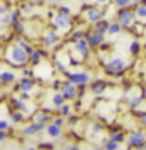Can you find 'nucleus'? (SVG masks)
<instances>
[{"label": "nucleus", "instance_id": "1", "mask_svg": "<svg viewBox=\"0 0 146 150\" xmlns=\"http://www.w3.org/2000/svg\"><path fill=\"white\" fill-rule=\"evenodd\" d=\"M5 59L9 60L11 64H14L17 67H22L29 62V55L26 52H22L19 47H9L7 48V54H5Z\"/></svg>", "mask_w": 146, "mask_h": 150}, {"label": "nucleus", "instance_id": "2", "mask_svg": "<svg viewBox=\"0 0 146 150\" xmlns=\"http://www.w3.org/2000/svg\"><path fill=\"white\" fill-rule=\"evenodd\" d=\"M117 23L122 26V28H132L136 24V14L134 11L126 7V9H119L117 11Z\"/></svg>", "mask_w": 146, "mask_h": 150}, {"label": "nucleus", "instance_id": "3", "mask_svg": "<svg viewBox=\"0 0 146 150\" xmlns=\"http://www.w3.org/2000/svg\"><path fill=\"white\" fill-rule=\"evenodd\" d=\"M67 81L74 85V86H84L91 81V74L86 71H76V73H69L67 76Z\"/></svg>", "mask_w": 146, "mask_h": 150}, {"label": "nucleus", "instance_id": "4", "mask_svg": "<svg viewBox=\"0 0 146 150\" xmlns=\"http://www.w3.org/2000/svg\"><path fill=\"white\" fill-rule=\"evenodd\" d=\"M127 143H129L131 149H143L146 145V133L143 129L132 131L131 135H129V138H127Z\"/></svg>", "mask_w": 146, "mask_h": 150}, {"label": "nucleus", "instance_id": "5", "mask_svg": "<svg viewBox=\"0 0 146 150\" xmlns=\"http://www.w3.org/2000/svg\"><path fill=\"white\" fill-rule=\"evenodd\" d=\"M34 88H36V83H34L33 78H21V81H19V85H17V90L21 91V97H22V98L28 97V95H31Z\"/></svg>", "mask_w": 146, "mask_h": 150}, {"label": "nucleus", "instance_id": "6", "mask_svg": "<svg viewBox=\"0 0 146 150\" xmlns=\"http://www.w3.org/2000/svg\"><path fill=\"white\" fill-rule=\"evenodd\" d=\"M105 66H107V69H108L110 73L119 74V73H122V71L126 69V60L122 59V57H112Z\"/></svg>", "mask_w": 146, "mask_h": 150}, {"label": "nucleus", "instance_id": "7", "mask_svg": "<svg viewBox=\"0 0 146 150\" xmlns=\"http://www.w3.org/2000/svg\"><path fill=\"white\" fill-rule=\"evenodd\" d=\"M60 93H62V97L65 98V100H74L76 97H77V86H74L71 85L69 81H65V83H62L60 85Z\"/></svg>", "mask_w": 146, "mask_h": 150}, {"label": "nucleus", "instance_id": "8", "mask_svg": "<svg viewBox=\"0 0 146 150\" xmlns=\"http://www.w3.org/2000/svg\"><path fill=\"white\" fill-rule=\"evenodd\" d=\"M91 47L88 45V42H86V38L84 40H79V42H76L74 43V52L76 54H79L81 55V59H88L89 57V54H91V50H89Z\"/></svg>", "mask_w": 146, "mask_h": 150}, {"label": "nucleus", "instance_id": "9", "mask_svg": "<svg viewBox=\"0 0 146 150\" xmlns=\"http://www.w3.org/2000/svg\"><path fill=\"white\" fill-rule=\"evenodd\" d=\"M43 129H46V124H41V122H31L28 126H24L22 128V133L26 136H33V135H38V133H41Z\"/></svg>", "mask_w": 146, "mask_h": 150}, {"label": "nucleus", "instance_id": "10", "mask_svg": "<svg viewBox=\"0 0 146 150\" xmlns=\"http://www.w3.org/2000/svg\"><path fill=\"white\" fill-rule=\"evenodd\" d=\"M102 17H103V11L98 9V7H95V5H91L86 11V21L93 23V24L98 23V21H102Z\"/></svg>", "mask_w": 146, "mask_h": 150}, {"label": "nucleus", "instance_id": "11", "mask_svg": "<svg viewBox=\"0 0 146 150\" xmlns=\"http://www.w3.org/2000/svg\"><path fill=\"white\" fill-rule=\"evenodd\" d=\"M86 42L89 47H100L105 42V35L102 33H96V31H91L86 35Z\"/></svg>", "mask_w": 146, "mask_h": 150}, {"label": "nucleus", "instance_id": "12", "mask_svg": "<svg viewBox=\"0 0 146 150\" xmlns=\"http://www.w3.org/2000/svg\"><path fill=\"white\" fill-rule=\"evenodd\" d=\"M53 26L60 31H65L69 26H71V19L67 16H62V14H57L53 16Z\"/></svg>", "mask_w": 146, "mask_h": 150}, {"label": "nucleus", "instance_id": "13", "mask_svg": "<svg viewBox=\"0 0 146 150\" xmlns=\"http://www.w3.org/2000/svg\"><path fill=\"white\" fill-rule=\"evenodd\" d=\"M15 81H17V74H15L14 71L4 69V71L0 73V83H4V85H12Z\"/></svg>", "mask_w": 146, "mask_h": 150}, {"label": "nucleus", "instance_id": "14", "mask_svg": "<svg viewBox=\"0 0 146 150\" xmlns=\"http://www.w3.org/2000/svg\"><path fill=\"white\" fill-rule=\"evenodd\" d=\"M12 105L17 109V112H22L24 116H26V114H31V109H29L28 104L22 100V97H21V98H19V97H14V98H12Z\"/></svg>", "mask_w": 146, "mask_h": 150}, {"label": "nucleus", "instance_id": "15", "mask_svg": "<svg viewBox=\"0 0 146 150\" xmlns=\"http://www.w3.org/2000/svg\"><path fill=\"white\" fill-rule=\"evenodd\" d=\"M58 42H60V36H58V33H55V31H46L43 35V43L46 47H53Z\"/></svg>", "mask_w": 146, "mask_h": 150}, {"label": "nucleus", "instance_id": "16", "mask_svg": "<svg viewBox=\"0 0 146 150\" xmlns=\"http://www.w3.org/2000/svg\"><path fill=\"white\" fill-rule=\"evenodd\" d=\"M105 91H107V83L103 79H96L91 83V93L93 95H102Z\"/></svg>", "mask_w": 146, "mask_h": 150}, {"label": "nucleus", "instance_id": "17", "mask_svg": "<svg viewBox=\"0 0 146 150\" xmlns=\"http://www.w3.org/2000/svg\"><path fill=\"white\" fill-rule=\"evenodd\" d=\"M46 135L50 136V138H53V140H57V138H60L62 136V128H58V126H55L53 122H50V124H46Z\"/></svg>", "mask_w": 146, "mask_h": 150}, {"label": "nucleus", "instance_id": "18", "mask_svg": "<svg viewBox=\"0 0 146 150\" xmlns=\"http://www.w3.org/2000/svg\"><path fill=\"white\" fill-rule=\"evenodd\" d=\"M110 28V21H107V19H102V21H98V23H95L93 24V31H96V33H102L107 36V31Z\"/></svg>", "mask_w": 146, "mask_h": 150}, {"label": "nucleus", "instance_id": "19", "mask_svg": "<svg viewBox=\"0 0 146 150\" xmlns=\"http://www.w3.org/2000/svg\"><path fill=\"white\" fill-rule=\"evenodd\" d=\"M15 47H19V48H21L22 52H26L28 55H31V54L34 52V48L29 45V43L26 42V40H24V38H17V40H15Z\"/></svg>", "mask_w": 146, "mask_h": 150}, {"label": "nucleus", "instance_id": "20", "mask_svg": "<svg viewBox=\"0 0 146 150\" xmlns=\"http://www.w3.org/2000/svg\"><path fill=\"white\" fill-rule=\"evenodd\" d=\"M33 117H34V119H33L34 122H41V124H45L48 119H52V117H50V112H48L46 109H43L41 112H34Z\"/></svg>", "mask_w": 146, "mask_h": 150}, {"label": "nucleus", "instance_id": "21", "mask_svg": "<svg viewBox=\"0 0 146 150\" xmlns=\"http://www.w3.org/2000/svg\"><path fill=\"white\" fill-rule=\"evenodd\" d=\"M50 100H52V105H53V107H57V109H60L62 105L65 104V98L62 97V93H60V91H53Z\"/></svg>", "mask_w": 146, "mask_h": 150}, {"label": "nucleus", "instance_id": "22", "mask_svg": "<svg viewBox=\"0 0 146 150\" xmlns=\"http://www.w3.org/2000/svg\"><path fill=\"white\" fill-rule=\"evenodd\" d=\"M120 31H122V26H120L117 21H114V23H110V28L107 31V36H108V38H115Z\"/></svg>", "mask_w": 146, "mask_h": 150}, {"label": "nucleus", "instance_id": "23", "mask_svg": "<svg viewBox=\"0 0 146 150\" xmlns=\"http://www.w3.org/2000/svg\"><path fill=\"white\" fill-rule=\"evenodd\" d=\"M134 14L138 21H146V2L145 4H139L136 9H134Z\"/></svg>", "mask_w": 146, "mask_h": 150}, {"label": "nucleus", "instance_id": "24", "mask_svg": "<svg viewBox=\"0 0 146 150\" xmlns=\"http://www.w3.org/2000/svg\"><path fill=\"white\" fill-rule=\"evenodd\" d=\"M41 57H43V52H41V50H34V52L29 55V64L38 66V64L41 62Z\"/></svg>", "mask_w": 146, "mask_h": 150}, {"label": "nucleus", "instance_id": "25", "mask_svg": "<svg viewBox=\"0 0 146 150\" xmlns=\"http://www.w3.org/2000/svg\"><path fill=\"white\" fill-rule=\"evenodd\" d=\"M119 149H120V145L115 143V142H112L110 138L103 142V150H119Z\"/></svg>", "mask_w": 146, "mask_h": 150}, {"label": "nucleus", "instance_id": "26", "mask_svg": "<svg viewBox=\"0 0 146 150\" xmlns=\"http://www.w3.org/2000/svg\"><path fill=\"white\" fill-rule=\"evenodd\" d=\"M139 50H141V43H139V42H136V40H134V42L129 43V54H131V55H138V54H139Z\"/></svg>", "mask_w": 146, "mask_h": 150}, {"label": "nucleus", "instance_id": "27", "mask_svg": "<svg viewBox=\"0 0 146 150\" xmlns=\"http://www.w3.org/2000/svg\"><path fill=\"white\" fill-rule=\"evenodd\" d=\"M84 38H86V31H84V30H76V31L72 33V38H71V40L76 43V42H79V40H84Z\"/></svg>", "mask_w": 146, "mask_h": 150}, {"label": "nucleus", "instance_id": "28", "mask_svg": "<svg viewBox=\"0 0 146 150\" xmlns=\"http://www.w3.org/2000/svg\"><path fill=\"white\" fill-rule=\"evenodd\" d=\"M12 24V21H11V14H5L0 17V28H7V26H11Z\"/></svg>", "mask_w": 146, "mask_h": 150}, {"label": "nucleus", "instance_id": "29", "mask_svg": "<svg viewBox=\"0 0 146 150\" xmlns=\"http://www.w3.org/2000/svg\"><path fill=\"white\" fill-rule=\"evenodd\" d=\"M141 104H143V97H134V98L129 100V107L131 109H138Z\"/></svg>", "mask_w": 146, "mask_h": 150}, {"label": "nucleus", "instance_id": "30", "mask_svg": "<svg viewBox=\"0 0 146 150\" xmlns=\"http://www.w3.org/2000/svg\"><path fill=\"white\" fill-rule=\"evenodd\" d=\"M11 119H12L14 124H19V122H22V121H24V114H22V112H12Z\"/></svg>", "mask_w": 146, "mask_h": 150}, {"label": "nucleus", "instance_id": "31", "mask_svg": "<svg viewBox=\"0 0 146 150\" xmlns=\"http://www.w3.org/2000/svg\"><path fill=\"white\" fill-rule=\"evenodd\" d=\"M110 140L120 145V143H122V142L126 140V136H124V133H117V131H115V133H112V136H110Z\"/></svg>", "mask_w": 146, "mask_h": 150}, {"label": "nucleus", "instance_id": "32", "mask_svg": "<svg viewBox=\"0 0 146 150\" xmlns=\"http://www.w3.org/2000/svg\"><path fill=\"white\" fill-rule=\"evenodd\" d=\"M71 110H72V105L64 104L62 107H60V116H62V117H65V116H69V114H71Z\"/></svg>", "mask_w": 146, "mask_h": 150}, {"label": "nucleus", "instance_id": "33", "mask_svg": "<svg viewBox=\"0 0 146 150\" xmlns=\"http://www.w3.org/2000/svg\"><path fill=\"white\" fill-rule=\"evenodd\" d=\"M19 14H21V9H14V11L11 12V21H12V24H17V23H19Z\"/></svg>", "mask_w": 146, "mask_h": 150}, {"label": "nucleus", "instance_id": "34", "mask_svg": "<svg viewBox=\"0 0 146 150\" xmlns=\"http://www.w3.org/2000/svg\"><path fill=\"white\" fill-rule=\"evenodd\" d=\"M114 5H115V7H120V9H126V7H131L132 4L131 2H127V0H117Z\"/></svg>", "mask_w": 146, "mask_h": 150}, {"label": "nucleus", "instance_id": "35", "mask_svg": "<svg viewBox=\"0 0 146 150\" xmlns=\"http://www.w3.org/2000/svg\"><path fill=\"white\" fill-rule=\"evenodd\" d=\"M58 14L67 16V17H69V16H71V9H69L67 5H60V7H58Z\"/></svg>", "mask_w": 146, "mask_h": 150}, {"label": "nucleus", "instance_id": "36", "mask_svg": "<svg viewBox=\"0 0 146 150\" xmlns=\"http://www.w3.org/2000/svg\"><path fill=\"white\" fill-rule=\"evenodd\" d=\"M9 126H11V122L7 119H0V131H7Z\"/></svg>", "mask_w": 146, "mask_h": 150}, {"label": "nucleus", "instance_id": "37", "mask_svg": "<svg viewBox=\"0 0 146 150\" xmlns=\"http://www.w3.org/2000/svg\"><path fill=\"white\" fill-rule=\"evenodd\" d=\"M64 122H65V121H64V117H62V116H58V117H55V119H53V124H55V126H58V128H62V126H64Z\"/></svg>", "mask_w": 146, "mask_h": 150}, {"label": "nucleus", "instance_id": "38", "mask_svg": "<svg viewBox=\"0 0 146 150\" xmlns=\"http://www.w3.org/2000/svg\"><path fill=\"white\" fill-rule=\"evenodd\" d=\"M139 124H141L143 128H146V112L145 114H141V117H139Z\"/></svg>", "mask_w": 146, "mask_h": 150}, {"label": "nucleus", "instance_id": "39", "mask_svg": "<svg viewBox=\"0 0 146 150\" xmlns=\"http://www.w3.org/2000/svg\"><path fill=\"white\" fill-rule=\"evenodd\" d=\"M5 14H7V7H5V5H0V17L5 16Z\"/></svg>", "mask_w": 146, "mask_h": 150}, {"label": "nucleus", "instance_id": "40", "mask_svg": "<svg viewBox=\"0 0 146 150\" xmlns=\"http://www.w3.org/2000/svg\"><path fill=\"white\" fill-rule=\"evenodd\" d=\"M7 140V131H0V142H5Z\"/></svg>", "mask_w": 146, "mask_h": 150}, {"label": "nucleus", "instance_id": "41", "mask_svg": "<svg viewBox=\"0 0 146 150\" xmlns=\"http://www.w3.org/2000/svg\"><path fill=\"white\" fill-rule=\"evenodd\" d=\"M22 12H24V14H31V12H33V11H31V9H29L28 5H22Z\"/></svg>", "mask_w": 146, "mask_h": 150}, {"label": "nucleus", "instance_id": "42", "mask_svg": "<svg viewBox=\"0 0 146 150\" xmlns=\"http://www.w3.org/2000/svg\"><path fill=\"white\" fill-rule=\"evenodd\" d=\"M65 150H81V149H79L77 145H67V147H65Z\"/></svg>", "mask_w": 146, "mask_h": 150}, {"label": "nucleus", "instance_id": "43", "mask_svg": "<svg viewBox=\"0 0 146 150\" xmlns=\"http://www.w3.org/2000/svg\"><path fill=\"white\" fill-rule=\"evenodd\" d=\"M28 150H38V149H36V147H33V145H31V147H28Z\"/></svg>", "mask_w": 146, "mask_h": 150}, {"label": "nucleus", "instance_id": "44", "mask_svg": "<svg viewBox=\"0 0 146 150\" xmlns=\"http://www.w3.org/2000/svg\"><path fill=\"white\" fill-rule=\"evenodd\" d=\"M91 150H103V147H96V149H91Z\"/></svg>", "mask_w": 146, "mask_h": 150}, {"label": "nucleus", "instance_id": "45", "mask_svg": "<svg viewBox=\"0 0 146 150\" xmlns=\"http://www.w3.org/2000/svg\"><path fill=\"white\" fill-rule=\"evenodd\" d=\"M2 71H4V69H2V67H0V73H2Z\"/></svg>", "mask_w": 146, "mask_h": 150}, {"label": "nucleus", "instance_id": "46", "mask_svg": "<svg viewBox=\"0 0 146 150\" xmlns=\"http://www.w3.org/2000/svg\"><path fill=\"white\" fill-rule=\"evenodd\" d=\"M145 60H146V54H145Z\"/></svg>", "mask_w": 146, "mask_h": 150}]
</instances>
